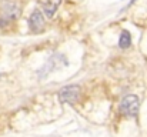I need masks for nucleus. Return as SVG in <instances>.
I'll return each mask as SVG.
<instances>
[{"label": "nucleus", "mask_w": 147, "mask_h": 137, "mask_svg": "<svg viewBox=\"0 0 147 137\" xmlns=\"http://www.w3.org/2000/svg\"><path fill=\"white\" fill-rule=\"evenodd\" d=\"M139 107H140V100L134 94H127L121 99L120 101V113L126 117H136L139 114Z\"/></svg>", "instance_id": "f257e3e1"}, {"label": "nucleus", "mask_w": 147, "mask_h": 137, "mask_svg": "<svg viewBox=\"0 0 147 137\" xmlns=\"http://www.w3.org/2000/svg\"><path fill=\"white\" fill-rule=\"evenodd\" d=\"M82 94V87L77 84H71V86H66L59 91V100L60 103H69V104H74L79 101Z\"/></svg>", "instance_id": "7ed1b4c3"}, {"label": "nucleus", "mask_w": 147, "mask_h": 137, "mask_svg": "<svg viewBox=\"0 0 147 137\" xmlns=\"http://www.w3.org/2000/svg\"><path fill=\"white\" fill-rule=\"evenodd\" d=\"M130 45H131V36L127 30H123L120 34V39H119V46H120V49H127V47H130Z\"/></svg>", "instance_id": "423d86ee"}, {"label": "nucleus", "mask_w": 147, "mask_h": 137, "mask_svg": "<svg viewBox=\"0 0 147 137\" xmlns=\"http://www.w3.org/2000/svg\"><path fill=\"white\" fill-rule=\"evenodd\" d=\"M29 27L33 33H42L46 27V20H45V13L39 9L33 10V13L29 17Z\"/></svg>", "instance_id": "20e7f679"}, {"label": "nucleus", "mask_w": 147, "mask_h": 137, "mask_svg": "<svg viewBox=\"0 0 147 137\" xmlns=\"http://www.w3.org/2000/svg\"><path fill=\"white\" fill-rule=\"evenodd\" d=\"M20 16V9L16 3L7 1L1 7V16H0V27H7L11 22H14Z\"/></svg>", "instance_id": "f03ea898"}, {"label": "nucleus", "mask_w": 147, "mask_h": 137, "mask_svg": "<svg viewBox=\"0 0 147 137\" xmlns=\"http://www.w3.org/2000/svg\"><path fill=\"white\" fill-rule=\"evenodd\" d=\"M40 3H42V6H43V13H45V16L51 19V17L56 14V11H57V9H59L61 0H40Z\"/></svg>", "instance_id": "39448f33"}]
</instances>
